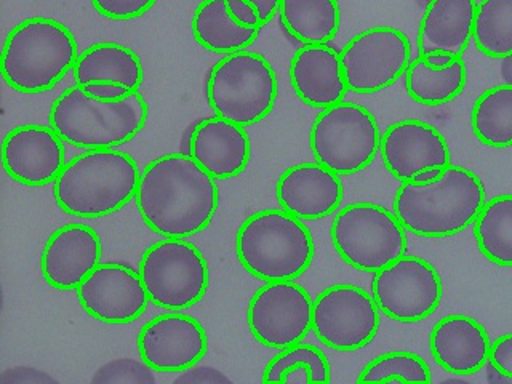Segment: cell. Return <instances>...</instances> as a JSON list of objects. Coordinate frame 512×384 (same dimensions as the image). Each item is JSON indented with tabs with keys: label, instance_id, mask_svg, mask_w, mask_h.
Returning a JSON list of instances; mask_svg holds the SVG:
<instances>
[{
	"label": "cell",
	"instance_id": "cell-7",
	"mask_svg": "<svg viewBox=\"0 0 512 384\" xmlns=\"http://www.w3.org/2000/svg\"><path fill=\"white\" fill-rule=\"evenodd\" d=\"M205 93L215 116L247 128L271 114L279 96V80L263 55L244 50L213 64Z\"/></svg>",
	"mask_w": 512,
	"mask_h": 384
},
{
	"label": "cell",
	"instance_id": "cell-39",
	"mask_svg": "<svg viewBox=\"0 0 512 384\" xmlns=\"http://www.w3.org/2000/svg\"><path fill=\"white\" fill-rule=\"evenodd\" d=\"M82 88H84V92L88 96L101 101L122 100V98L130 95V93H135L132 90H128L125 85L116 84V82H92V84L85 85Z\"/></svg>",
	"mask_w": 512,
	"mask_h": 384
},
{
	"label": "cell",
	"instance_id": "cell-34",
	"mask_svg": "<svg viewBox=\"0 0 512 384\" xmlns=\"http://www.w3.org/2000/svg\"><path fill=\"white\" fill-rule=\"evenodd\" d=\"M152 372L156 370L149 367L144 360H111L95 373L92 383L154 384L156 376Z\"/></svg>",
	"mask_w": 512,
	"mask_h": 384
},
{
	"label": "cell",
	"instance_id": "cell-14",
	"mask_svg": "<svg viewBox=\"0 0 512 384\" xmlns=\"http://www.w3.org/2000/svg\"><path fill=\"white\" fill-rule=\"evenodd\" d=\"M312 304L308 290L295 280L266 282L248 303L250 333L277 351L301 343L312 332Z\"/></svg>",
	"mask_w": 512,
	"mask_h": 384
},
{
	"label": "cell",
	"instance_id": "cell-9",
	"mask_svg": "<svg viewBox=\"0 0 512 384\" xmlns=\"http://www.w3.org/2000/svg\"><path fill=\"white\" fill-rule=\"evenodd\" d=\"M381 132L375 116L349 101L322 109L309 130L314 160L340 176L364 172L380 154Z\"/></svg>",
	"mask_w": 512,
	"mask_h": 384
},
{
	"label": "cell",
	"instance_id": "cell-8",
	"mask_svg": "<svg viewBox=\"0 0 512 384\" xmlns=\"http://www.w3.org/2000/svg\"><path fill=\"white\" fill-rule=\"evenodd\" d=\"M330 237L344 263L375 272L407 253V229L394 210L373 202L346 205L333 218Z\"/></svg>",
	"mask_w": 512,
	"mask_h": 384
},
{
	"label": "cell",
	"instance_id": "cell-2",
	"mask_svg": "<svg viewBox=\"0 0 512 384\" xmlns=\"http://www.w3.org/2000/svg\"><path fill=\"white\" fill-rule=\"evenodd\" d=\"M487 202L484 183L461 165H448L436 183H400L392 210L407 232L426 239L456 236L474 224Z\"/></svg>",
	"mask_w": 512,
	"mask_h": 384
},
{
	"label": "cell",
	"instance_id": "cell-41",
	"mask_svg": "<svg viewBox=\"0 0 512 384\" xmlns=\"http://www.w3.org/2000/svg\"><path fill=\"white\" fill-rule=\"evenodd\" d=\"M250 4L255 5L260 13V20L263 26L274 20V16L279 13L280 0H248Z\"/></svg>",
	"mask_w": 512,
	"mask_h": 384
},
{
	"label": "cell",
	"instance_id": "cell-24",
	"mask_svg": "<svg viewBox=\"0 0 512 384\" xmlns=\"http://www.w3.org/2000/svg\"><path fill=\"white\" fill-rule=\"evenodd\" d=\"M477 0H429L418 28V55L461 58L474 32Z\"/></svg>",
	"mask_w": 512,
	"mask_h": 384
},
{
	"label": "cell",
	"instance_id": "cell-21",
	"mask_svg": "<svg viewBox=\"0 0 512 384\" xmlns=\"http://www.w3.org/2000/svg\"><path fill=\"white\" fill-rule=\"evenodd\" d=\"M186 154L215 180H231L248 167L252 143L242 125L218 116L207 117L189 130Z\"/></svg>",
	"mask_w": 512,
	"mask_h": 384
},
{
	"label": "cell",
	"instance_id": "cell-32",
	"mask_svg": "<svg viewBox=\"0 0 512 384\" xmlns=\"http://www.w3.org/2000/svg\"><path fill=\"white\" fill-rule=\"evenodd\" d=\"M472 40L485 56H512V0H480Z\"/></svg>",
	"mask_w": 512,
	"mask_h": 384
},
{
	"label": "cell",
	"instance_id": "cell-13",
	"mask_svg": "<svg viewBox=\"0 0 512 384\" xmlns=\"http://www.w3.org/2000/svg\"><path fill=\"white\" fill-rule=\"evenodd\" d=\"M380 314L372 293L364 288L332 285L312 304V332L333 351H359L380 332Z\"/></svg>",
	"mask_w": 512,
	"mask_h": 384
},
{
	"label": "cell",
	"instance_id": "cell-30",
	"mask_svg": "<svg viewBox=\"0 0 512 384\" xmlns=\"http://www.w3.org/2000/svg\"><path fill=\"white\" fill-rule=\"evenodd\" d=\"M472 132L490 148L512 146V85L488 88L477 98L471 112Z\"/></svg>",
	"mask_w": 512,
	"mask_h": 384
},
{
	"label": "cell",
	"instance_id": "cell-42",
	"mask_svg": "<svg viewBox=\"0 0 512 384\" xmlns=\"http://www.w3.org/2000/svg\"><path fill=\"white\" fill-rule=\"evenodd\" d=\"M421 58H423L432 69H437V71H444V69L450 68V66L458 60L456 56L448 55V53H431V55H423Z\"/></svg>",
	"mask_w": 512,
	"mask_h": 384
},
{
	"label": "cell",
	"instance_id": "cell-1",
	"mask_svg": "<svg viewBox=\"0 0 512 384\" xmlns=\"http://www.w3.org/2000/svg\"><path fill=\"white\" fill-rule=\"evenodd\" d=\"M135 202L141 220L157 236L189 239L212 223L220 189L191 156L172 152L143 168Z\"/></svg>",
	"mask_w": 512,
	"mask_h": 384
},
{
	"label": "cell",
	"instance_id": "cell-3",
	"mask_svg": "<svg viewBox=\"0 0 512 384\" xmlns=\"http://www.w3.org/2000/svg\"><path fill=\"white\" fill-rule=\"evenodd\" d=\"M138 162L119 149H88L69 160L53 183L56 204L68 215L98 220L135 199Z\"/></svg>",
	"mask_w": 512,
	"mask_h": 384
},
{
	"label": "cell",
	"instance_id": "cell-44",
	"mask_svg": "<svg viewBox=\"0 0 512 384\" xmlns=\"http://www.w3.org/2000/svg\"><path fill=\"white\" fill-rule=\"evenodd\" d=\"M511 58H512V56H511Z\"/></svg>",
	"mask_w": 512,
	"mask_h": 384
},
{
	"label": "cell",
	"instance_id": "cell-33",
	"mask_svg": "<svg viewBox=\"0 0 512 384\" xmlns=\"http://www.w3.org/2000/svg\"><path fill=\"white\" fill-rule=\"evenodd\" d=\"M432 375L423 357L413 352H386L365 365L359 383H431Z\"/></svg>",
	"mask_w": 512,
	"mask_h": 384
},
{
	"label": "cell",
	"instance_id": "cell-29",
	"mask_svg": "<svg viewBox=\"0 0 512 384\" xmlns=\"http://www.w3.org/2000/svg\"><path fill=\"white\" fill-rule=\"evenodd\" d=\"M480 253L501 268H512V194L485 202L474 221Z\"/></svg>",
	"mask_w": 512,
	"mask_h": 384
},
{
	"label": "cell",
	"instance_id": "cell-19",
	"mask_svg": "<svg viewBox=\"0 0 512 384\" xmlns=\"http://www.w3.org/2000/svg\"><path fill=\"white\" fill-rule=\"evenodd\" d=\"M101 264V240L87 224L69 223L48 237L40 269L50 287L63 292L79 285Z\"/></svg>",
	"mask_w": 512,
	"mask_h": 384
},
{
	"label": "cell",
	"instance_id": "cell-38",
	"mask_svg": "<svg viewBox=\"0 0 512 384\" xmlns=\"http://www.w3.org/2000/svg\"><path fill=\"white\" fill-rule=\"evenodd\" d=\"M175 383H188V384H218L229 383V378L220 370L212 367H194L184 370L183 375L176 378Z\"/></svg>",
	"mask_w": 512,
	"mask_h": 384
},
{
	"label": "cell",
	"instance_id": "cell-28",
	"mask_svg": "<svg viewBox=\"0 0 512 384\" xmlns=\"http://www.w3.org/2000/svg\"><path fill=\"white\" fill-rule=\"evenodd\" d=\"M468 84V68L463 58H458L444 71L432 69L421 56H416L405 72V90L421 106H444L463 93Z\"/></svg>",
	"mask_w": 512,
	"mask_h": 384
},
{
	"label": "cell",
	"instance_id": "cell-10",
	"mask_svg": "<svg viewBox=\"0 0 512 384\" xmlns=\"http://www.w3.org/2000/svg\"><path fill=\"white\" fill-rule=\"evenodd\" d=\"M138 272L151 303L165 311L192 308L207 295L210 285L204 253L180 237H164L146 248Z\"/></svg>",
	"mask_w": 512,
	"mask_h": 384
},
{
	"label": "cell",
	"instance_id": "cell-35",
	"mask_svg": "<svg viewBox=\"0 0 512 384\" xmlns=\"http://www.w3.org/2000/svg\"><path fill=\"white\" fill-rule=\"evenodd\" d=\"M157 0H92L93 8L104 18L128 21L148 13Z\"/></svg>",
	"mask_w": 512,
	"mask_h": 384
},
{
	"label": "cell",
	"instance_id": "cell-22",
	"mask_svg": "<svg viewBox=\"0 0 512 384\" xmlns=\"http://www.w3.org/2000/svg\"><path fill=\"white\" fill-rule=\"evenodd\" d=\"M290 82L306 106L320 111L341 103L349 92L340 52L330 44L298 48L290 63Z\"/></svg>",
	"mask_w": 512,
	"mask_h": 384
},
{
	"label": "cell",
	"instance_id": "cell-5",
	"mask_svg": "<svg viewBox=\"0 0 512 384\" xmlns=\"http://www.w3.org/2000/svg\"><path fill=\"white\" fill-rule=\"evenodd\" d=\"M76 37L61 21L28 18L8 34L2 52V76L15 92H48L74 69Z\"/></svg>",
	"mask_w": 512,
	"mask_h": 384
},
{
	"label": "cell",
	"instance_id": "cell-16",
	"mask_svg": "<svg viewBox=\"0 0 512 384\" xmlns=\"http://www.w3.org/2000/svg\"><path fill=\"white\" fill-rule=\"evenodd\" d=\"M141 359L160 373L184 372L207 354L208 336L199 320L181 311L154 317L136 338Z\"/></svg>",
	"mask_w": 512,
	"mask_h": 384
},
{
	"label": "cell",
	"instance_id": "cell-15",
	"mask_svg": "<svg viewBox=\"0 0 512 384\" xmlns=\"http://www.w3.org/2000/svg\"><path fill=\"white\" fill-rule=\"evenodd\" d=\"M76 292L88 316L103 324L135 322L151 303L140 272L122 263H101Z\"/></svg>",
	"mask_w": 512,
	"mask_h": 384
},
{
	"label": "cell",
	"instance_id": "cell-37",
	"mask_svg": "<svg viewBox=\"0 0 512 384\" xmlns=\"http://www.w3.org/2000/svg\"><path fill=\"white\" fill-rule=\"evenodd\" d=\"M229 13L232 18L245 28H263L260 20V13L256 10L255 5L250 4L248 0H226Z\"/></svg>",
	"mask_w": 512,
	"mask_h": 384
},
{
	"label": "cell",
	"instance_id": "cell-25",
	"mask_svg": "<svg viewBox=\"0 0 512 384\" xmlns=\"http://www.w3.org/2000/svg\"><path fill=\"white\" fill-rule=\"evenodd\" d=\"M72 77L74 84L79 87L92 82H116L132 92H140L144 68L140 56L132 48L114 42H101L79 53Z\"/></svg>",
	"mask_w": 512,
	"mask_h": 384
},
{
	"label": "cell",
	"instance_id": "cell-12",
	"mask_svg": "<svg viewBox=\"0 0 512 384\" xmlns=\"http://www.w3.org/2000/svg\"><path fill=\"white\" fill-rule=\"evenodd\" d=\"M372 296L384 316L399 324H416L437 311L444 284L429 261L405 253L373 274Z\"/></svg>",
	"mask_w": 512,
	"mask_h": 384
},
{
	"label": "cell",
	"instance_id": "cell-26",
	"mask_svg": "<svg viewBox=\"0 0 512 384\" xmlns=\"http://www.w3.org/2000/svg\"><path fill=\"white\" fill-rule=\"evenodd\" d=\"M191 28L200 47L224 56L252 47L261 32L240 26L229 13L226 0H202L192 15Z\"/></svg>",
	"mask_w": 512,
	"mask_h": 384
},
{
	"label": "cell",
	"instance_id": "cell-43",
	"mask_svg": "<svg viewBox=\"0 0 512 384\" xmlns=\"http://www.w3.org/2000/svg\"><path fill=\"white\" fill-rule=\"evenodd\" d=\"M445 168H428V170H423V172L415 175L410 183L421 184V186H426V184L436 183L439 180L442 173H444Z\"/></svg>",
	"mask_w": 512,
	"mask_h": 384
},
{
	"label": "cell",
	"instance_id": "cell-27",
	"mask_svg": "<svg viewBox=\"0 0 512 384\" xmlns=\"http://www.w3.org/2000/svg\"><path fill=\"white\" fill-rule=\"evenodd\" d=\"M280 24L301 45L330 44L341 28L338 0H280Z\"/></svg>",
	"mask_w": 512,
	"mask_h": 384
},
{
	"label": "cell",
	"instance_id": "cell-20",
	"mask_svg": "<svg viewBox=\"0 0 512 384\" xmlns=\"http://www.w3.org/2000/svg\"><path fill=\"white\" fill-rule=\"evenodd\" d=\"M343 196L341 176L319 162L292 165L276 183L280 208L301 221L324 220L333 215Z\"/></svg>",
	"mask_w": 512,
	"mask_h": 384
},
{
	"label": "cell",
	"instance_id": "cell-18",
	"mask_svg": "<svg viewBox=\"0 0 512 384\" xmlns=\"http://www.w3.org/2000/svg\"><path fill=\"white\" fill-rule=\"evenodd\" d=\"M384 167L400 183H410L428 168H447L452 164L445 136L423 120L405 119L389 125L381 135Z\"/></svg>",
	"mask_w": 512,
	"mask_h": 384
},
{
	"label": "cell",
	"instance_id": "cell-6",
	"mask_svg": "<svg viewBox=\"0 0 512 384\" xmlns=\"http://www.w3.org/2000/svg\"><path fill=\"white\" fill-rule=\"evenodd\" d=\"M239 263L263 282L296 280L311 268L314 239L300 218L282 208L248 216L236 236Z\"/></svg>",
	"mask_w": 512,
	"mask_h": 384
},
{
	"label": "cell",
	"instance_id": "cell-31",
	"mask_svg": "<svg viewBox=\"0 0 512 384\" xmlns=\"http://www.w3.org/2000/svg\"><path fill=\"white\" fill-rule=\"evenodd\" d=\"M332 368L324 352L314 344H293L280 349L264 367V383H328Z\"/></svg>",
	"mask_w": 512,
	"mask_h": 384
},
{
	"label": "cell",
	"instance_id": "cell-40",
	"mask_svg": "<svg viewBox=\"0 0 512 384\" xmlns=\"http://www.w3.org/2000/svg\"><path fill=\"white\" fill-rule=\"evenodd\" d=\"M0 381L5 384L55 383L52 376H48L47 373L39 372V370H34V368L29 367L10 368L4 375L0 376Z\"/></svg>",
	"mask_w": 512,
	"mask_h": 384
},
{
	"label": "cell",
	"instance_id": "cell-4",
	"mask_svg": "<svg viewBox=\"0 0 512 384\" xmlns=\"http://www.w3.org/2000/svg\"><path fill=\"white\" fill-rule=\"evenodd\" d=\"M148 116V103L140 92L122 100L101 101L74 84L56 96L48 125L74 148L117 149L143 130Z\"/></svg>",
	"mask_w": 512,
	"mask_h": 384
},
{
	"label": "cell",
	"instance_id": "cell-36",
	"mask_svg": "<svg viewBox=\"0 0 512 384\" xmlns=\"http://www.w3.org/2000/svg\"><path fill=\"white\" fill-rule=\"evenodd\" d=\"M488 362L506 376V380L512 381V333H506L496 338L490 348Z\"/></svg>",
	"mask_w": 512,
	"mask_h": 384
},
{
	"label": "cell",
	"instance_id": "cell-17",
	"mask_svg": "<svg viewBox=\"0 0 512 384\" xmlns=\"http://www.w3.org/2000/svg\"><path fill=\"white\" fill-rule=\"evenodd\" d=\"M63 143L50 125H18L2 144L5 172L16 183L31 188L55 183L68 164Z\"/></svg>",
	"mask_w": 512,
	"mask_h": 384
},
{
	"label": "cell",
	"instance_id": "cell-11",
	"mask_svg": "<svg viewBox=\"0 0 512 384\" xmlns=\"http://www.w3.org/2000/svg\"><path fill=\"white\" fill-rule=\"evenodd\" d=\"M340 55L349 92L373 95L405 76L412 63V44L400 29L375 26L352 37Z\"/></svg>",
	"mask_w": 512,
	"mask_h": 384
},
{
	"label": "cell",
	"instance_id": "cell-23",
	"mask_svg": "<svg viewBox=\"0 0 512 384\" xmlns=\"http://www.w3.org/2000/svg\"><path fill=\"white\" fill-rule=\"evenodd\" d=\"M492 341L484 325L464 314L440 319L429 335V349L439 367L453 375H474L487 365Z\"/></svg>",
	"mask_w": 512,
	"mask_h": 384
}]
</instances>
